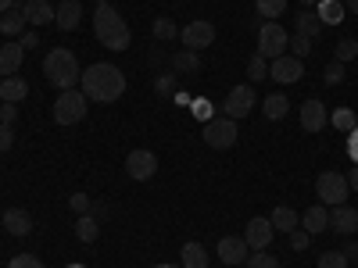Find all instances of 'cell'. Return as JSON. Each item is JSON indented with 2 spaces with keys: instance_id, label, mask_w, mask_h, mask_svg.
<instances>
[{
  "instance_id": "obj_1",
  "label": "cell",
  "mask_w": 358,
  "mask_h": 268,
  "mask_svg": "<svg viewBox=\"0 0 358 268\" xmlns=\"http://www.w3.org/2000/svg\"><path fill=\"white\" fill-rule=\"evenodd\" d=\"M79 89H83V97L94 100V104H115L126 94V75H122V68H115L108 61H97V65L83 68Z\"/></svg>"
},
{
  "instance_id": "obj_2",
  "label": "cell",
  "mask_w": 358,
  "mask_h": 268,
  "mask_svg": "<svg viewBox=\"0 0 358 268\" xmlns=\"http://www.w3.org/2000/svg\"><path fill=\"white\" fill-rule=\"evenodd\" d=\"M94 36H97L108 50H126V47L133 43V33H129L126 18L118 15L111 4H97V8H94Z\"/></svg>"
},
{
  "instance_id": "obj_3",
  "label": "cell",
  "mask_w": 358,
  "mask_h": 268,
  "mask_svg": "<svg viewBox=\"0 0 358 268\" xmlns=\"http://www.w3.org/2000/svg\"><path fill=\"white\" fill-rule=\"evenodd\" d=\"M43 75H47L50 86H57V89L65 94V89H76V86H79L83 68H79V61H76L72 50L57 47V50H50V54L43 57Z\"/></svg>"
},
{
  "instance_id": "obj_4",
  "label": "cell",
  "mask_w": 358,
  "mask_h": 268,
  "mask_svg": "<svg viewBox=\"0 0 358 268\" xmlns=\"http://www.w3.org/2000/svg\"><path fill=\"white\" fill-rule=\"evenodd\" d=\"M86 97H83V89H65V94H57L54 100V122L57 126H76L86 118Z\"/></svg>"
},
{
  "instance_id": "obj_5",
  "label": "cell",
  "mask_w": 358,
  "mask_h": 268,
  "mask_svg": "<svg viewBox=\"0 0 358 268\" xmlns=\"http://www.w3.org/2000/svg\"><path fill=\"white\" fill-rule=\"evenodd\" d=\"M315 193H319L322 207L348 204V193H351V186H348V175H341V172H322V175L315 179Z\"/></svg>"
},
{
  "instance_id": "obj_6",
  "label": "cell",
  "mask_w": 358,
  "mask_h": 268,
  "mask_svg": "<svg viewBox=\"0 0 358 268\" xmlns=\"http://www.w3.org/2000/svg\"><path fill=\"white\" fill-rule=\"evenodd\" d=\"M287 43H290V33L280 25V22H265L262 29H258V54L262 57H280V54H287Z\"/></svg>"
},
{
  "instance_id": "obj_7",
  "label": "cell",
  "mask_w": 358,
  "mask_h": 268,
  "mask_svg": "<svg viewBox=\"0 0 358 268\" xmlns=\"http://www.w3.org/2000/svg\"><path fill=\"white\" fill-rule=\"evenodd\" d=\"M236 136H241V133H236V122L226 118V114L212 118V122L204 126V143L212 147V151H229V147L236 143Z\"/></svg>"
},
{
  "instance_id": "obj_8",
  "label": "cell",
  "mask_w": 358,
  "mask_h": 268,
  "mask_svg": "<svg viewBox=\"0 0 358 268\" xmlns=\"http://www.w3.org/2000/svg\"><path fill=\"white\" fill-rule=\"evenodd\" d=\"M222 111H226V118H233V122L248 118L255 111V86L251 82L248 86H233L226 94V100H222Z\"/></svg>"
},
{
  "instance_id": "obj_9",
  "label": "cell",
  "mask_w": 358,
  "mask_h": 268,
  "mask_svg": "<svg viewBox=\"0 0 358 268\" xmlns=\"http://www.w3.org/2000/svg\"><path fill=\"white\" fill-rule=\"evenodd\" d=\"M268 79H276L283 86L301 82L305 79V61H301V57H294V54H280V57L268 61Z\"/></svg>"
},
{
  "instance_id": "obj_10",
  "label": "cell",
  "mask_w": 358,
  "mask_h": 268,
  "mask_svg": "<svg viewBox=\"0 0 358 268\" xmlns=\"http://www.w3.org/2000/svg\"><path fill=\"white\" fill-rule=\"evenodd\" d=\"M179 43H183L187 50H208L215 43V25L212 22H204V18H197V22H190V25H183V33H179Z\"/></svg>"
},
{
  "instance_id": "obj_11",
  "label": "cell",
  "mask_w": 358,
  "mask_h": 268,
  "mask_svg": "<svg viewBox=\"0 0 358 268\" xmlns=\"http://www.w3.org/2000/svg\"><path fill=\"white\" fill-rule=\"evenodd\" d=\"M158 172V158L151 154V151H143V147H140V151H133L129 158H126V175L129 179H136V183H143V179H151Z\"/></svg>"
},
{
  "instance_id": "obj_12",
  "label": "cell",
  "mask_w": 358,
  "mask_h": 268,
  "mask_svg": "<svg viewBox=\"0 0 358 268\" xmlns=\"http://www.w3.org/2000/svg\"><path fill=\"white\" fill-rule=\"evenodd\" d=\"M273 236H276L273 222H268L265 215H258V218H251V222H248L244 240H248V247H251V251H268V244H273Z\"/></svg>"
},
{
  "instance_id": "obj_13",
  "label": "cell",
  "mask_w": 358,
  "mask_h": 268,
  "mask_svg": "<svg viewBox=\"0 0 358 268\" xmlns=\"http://www.w3.org/2000/svg\"><path fill=\"white\" fill-rule=\"evenodd\" d=\"M215 251H219V258H222L229 268L244 265V261L251 258V247H248V240H244V236H222Z\"/></svg>"
},
{
  "instance_id": "obj_14",
  "label": "cell",
  "mask_w": 358,
  "mask_h": 268,
  "mask_svg": "<svg viewBox=\"0 0 358 268\" xmlns=\"http://www.w3.org/2000/svg\"><path fill=\"white\" fill-rule=\"evenodd\" d=\"M79 22H83V4L79 0H62L57 11H54V25L62 29V33H76Z\"/></svg>"
},
{
  "instance_id": "obj_15",
  "label": "cell",
  "mask_w": 358,
  "mask_h": 268,
  "mask_svg": "<svg viewBox=\"0 0 358 268\" xmlns=\"http://www.w3.org/2000/svg\"><path fill=\"white\" fill-rule=\"evenodd\" d=\"M326 122H330V114H326L322 100H305L301 104V129L305 133H322Z\"/></svg>"
},
{
  "instance_id": "obj_16",
  "label": "cell",
  "mask_w": 358,
  "mask_h": 268,
  "mask_svg": "<svg viewBox=\"0 0 358 268\" xmlns=\"http://www.w3.org/2000/svg\"><path fill=\"white\" fill-rule=\"evenodd\" d=\"M330 229L341 232V236H351L358 229V211H355V207H348V204L330 207Z\"/></svg>"
},
{
  "instance_id": "obj_17",
  "label": "cell",
  "mask_w": 358,
  "mask_h": 268,
  "mask_svg": "<svg viewBox=\"0 0 358 268\" xmlns=\"http://www.w3.org/2000/svg\"><path fill=\"white\" fill-rule=\"evenodd\" d=\"M4 229L11 236H29L33 232V215H29L25 207H8L4 211Z\"/></svg>"
},
{
  "instance_id": "obj_18",
  "label": "cell",
  "mask_w": 358,
  "mask_h": 268,
  "mask_svg": "<svg viewBox=\"0 0 358 268\" xmlns=\"http://www.w3.org/2000/svg\"><path fill=\"white\" fill-rule=\"evenodd\" d=\"M54 11L57 8H50L47 0H29V4H22V15H25V22L29 25H47V22H54Z\"/></svg>"
},
{
  "instance_id": "obj_19",
  "label": "cell",
  "mask_w": 358,
  "mask_h": 268,
  "mask_svg": "<svg viewBox=\"0 0 358 268\" xmlns=\"http://www.w3.org/2000/svg\"><path fill=\"white\" fill-rule=\"evenodd\" d=\"M29 97V82L18 79V75H8V79H0V100L4 104H18Z\"/></svg>"
},
{
  "instance_id": "obj_20",
  "label": "cell",
  "mask_w": 358,
  "mask_h": 268,
  "mask_svg": "<svg viewBox=\"0 0 358 268\" xmlns=\"http://www.w3.org/2000/svg\"><path fill=\"white\" fill-rule=\"evenodd\" d=\"M22 57H25V50H22V43H4L0 47V75H15L18 68H22Z\"/></svg>"
},
{
  "instance_id": "obj_21",
  "label": "cell",
  "mask_w": 358,
  "mask_h": 268,
  "mask_svg": "<svg viewBox=\"0 0 358 268\" xmlns=\"http://www.w3.org/2000/svg\"><path fill=\"white\" fill-rule=\"evenodd\" d=\"M268 222H273V229H276V232H294L297 225H301V215H297L294 207L280 204V207H273V215H268Z\"/></svg>"
},
{
  "instance_id": "obj_22",
  "label": "cell",
  "mask_w": 358,
  "mask_h": 268,
  "mask_svg": "<svg viewBox=\"0 0 358 268\" xmlns=\"http://www.w3.org/2000/svg\"><path fill=\"white\" fill-rule=\"evenodd\" d=\"M301 229H305V232H312V236H315V232H322V229H330V211H326L322 204H312L308 211L301 215Z\"/></svg>"
},
{
  "instance_id": "obj_23",
  "label": "cell",
  "mask_w": 358,
  "mask_h": 268,
  "mask_svg": "<svg viewBox=\"0 0 358 268\" xmlns=\"http://www.w3.org/2000/svg\"><path fill=\"white\" fill-rule=\"evenodd\" d=\"M315 15H319L322 25H341L344 15H348V8H344V0H319V4H315Z\"/></svg>"
},
{
  "instance_id": "obj_24",
  "label": "cell",
  "mask_w": 358,
  "mask_h": 268,
  "mask_svg": "<svg viewBox=\"0 0 358 268\" xmlns=\"http://www.w3.org/2000/svg\"><path fill=\"white\" fill-rule=\"evenodd\" d=\"M179 265L183 268H208V251L197 244V240H190V244H183V251H179Z\"/></svg>"
},
{
  "instance_id": "obj_25",
  "label": "cell",
  "mask_w": 358,
  "mask_h": 268,
  "mask_svg": "<svg viewBox=\"0 0 358 268\" xmlns=\"http://www.w3.org/2000/svg\"><path fill=\"white\" fill-rule=\"evenodd\" d=\"M294 33H301V36L315 40V36L322 33V22H319V15H312V11H301V15L294 18Z\"/></svg>"
},
{
  "instance_id": "obj_26",
  "label": "cell",
  "mask_w": 358,
  "mask_h": 268,
  "mask_svg": "<svg viewBox=\"0 0 358 268\" xmlns=\"http://www.w3.org/2000/svg\"><path fill=\"white\" fill-rule=\"evenodd\" d=\"M25 15H22V8L18 11H4V15H0V33H4V36H22L25 33Z\"/></svg>"
},
{
  "instance_id": "obj_27",
  "label": "cell",
  "mask_w": 358,
  "mask_h": 268,
  "mask_svg": "<svg viewBox=\"0 0 358 268\" xmlns=\"http://www.w3.org/2000/svg\"><path fill=\"white\" fill-rule=\"evenodd\" d=\"M76 236H79L83 244H94L97 236H101V222H97L94 215H79V218H76Z\"/></svg>"
},
{
  "instance_id": "obj_28",
  "label": "cell",
  "mask_w": 358,
  "mask_h": 268,
  "mask_svg": "<svg viewBox=\"0 0 358 268\" xmlns=\"http://www.w3.org/2000/svg\"><path fill=\"white\" fill-rule=\"evenodd\" d=\"M265 118L268 122H280V118H287V111H290V100L283 97V94H273V97H265Z\"/></svg>"
},
{
  "instance_id": "obj_29",
  "label": "cell",
  "mask_w": 358,
  "mask_h": 268,
  "mask_svg": "<svg viewBox=\"0 0 358 268\" xmlns=\"http://www.w3.org/2000/svg\"><path fill=\"white\" fill-rule=\"evenodd\" d=\"M172 68H176V72H187V75L201 72V54H197V50H179V54L172 57Z\"/></svg>"
},
{
  "instance_id": "obj_30",
  "label": "cell",
  "mask_w": 358,
  "mask_h": 268,
  "mask_svg": "<svg viewBox=\"0 0 358 268\" xmlns=\"http://www.w3.org/2000/svg\"><path fill=\"white\" fill-rule=\"evenodd\" d=\"M330 126L341 129V133H351V129L358 126V114H355L351 107H337V111L330 114Z\"/></svg>"
},
{
  "instance_id": "obj_31",
  "label": "cell",
  "mask_w": 358,
  "mask_h": 268,
  "mask_svg": "<svg viewBox=\"0 0 358 268\" xmlns=\"http://www.w3.org/2000/svg\"><path fill=\"white\" fill-rule=\"evenodd\" d=\"M255 8H258V15L265 22H273V18H280L287 11V0H255Z\"/></svg>"
},
{
  "instance_id": "obj_32",
  "label": "cell",
  "mask_w": 358,
  "mask_h": 268,
  "mask_svg": "<svg viewBox=\"0 0 358 268\" xmlns=\"http://www.w3.org/2000/svg\"><path fill=\"white\" fill-rule=\"evenodd\" d=\"M248 79L251 82H265L268 79V57H262V54L251 57V61H248Z\"/></svg>"
},
{
  "instance_id": "obj_33",
  "label": "cell",
  "mask_w": 358,
  "mask_h": 268,
  "mask_svg": "<svg viewBox=\"0 0 358 268\" xmlns=\"http://www.w3.org/2000/svg\"><path fill=\"white\" fill-rule=\"evenodd\" d=\"M155 40H176L179 36V29H176V22L172 18H155Z\"/></svg>"
},
{
  "instance_id": "obj_34",
  "label": "cell",
  "mask_w": 358,
  "mask_h": 268,
  "mask_svg": "<svg viewBox=\"0 0 358 268\" xmlns=\"http://www.w3.org/2000/svg\"><path fill=\"white\" fill-rule=\"evenodd\" d=\"M355 57H358V40H341V43H337V57H334V61L348 65V61H355Z\"/></svg>"
},
{
  "instance_id": "obj_35",
  "label": "cell",
  "mask_w": 358,
  "mask_h": 268,
  "mask_svg": "<svg viewBox=\"0 0 358 268\" xmlns=\"http://www.w3.org/2000/svg\"><path fill=\"white\" fill-rule=\"evenodd\" d=\"M190 111H194V118H201V122H212L215 104H212V100H204V97H194V100H190Z\"/></svg>"
},
{
  "instance_id": "obj_36",
  "label": "cell",
  "mask_w": 358,
  "mask_h": 268,
  "mask_svg": "<svg viewBox=\"0 0 358 268\" xmlns=\"http://www.w3.org/2000/svg\"><path fill=\"white\" fill-rule=\"evenodd\" d=\"M319 268H348V254L344 251H326L319 258Z\"/></svg>"
},
{
  "instance_id": "obj_37",
  "label": "cell",
  "mask_w": 358,
  "mask_h": 268,
  "mask_svg": "<svg viewBox=\"0 0 358 268\" xmlns=\"http://www.w3.org/2000/svg\"><path fill=\"white\" fill-rule=\"evenodd\" d=\"M244 265H248V268H280V261H276L273 254H265V251H255Z\"/></svg>"
},
{
  "instance_id": "obj_38",
  "label": "cell",
  "mask_w": 358,
  "mask_h": 268,
  "mask_svg": "<svg viewBox=\"0 0 358 268\" xmlns=\"http://www.w3.org/2000/svg\"><path fill=\"white\" fill-rule=\"evenodd\" d=\"M322 82L326 86H341L344 82V65L341 61H330V65H326V72H322Z\"/></svg>"
},
{
  "instance_id": "obj_39",
  "label": "cell",
  "mask_w": 358,
  "mask_h": 268,
  "mask_svg": "<svg viewBox=\"0 0 358 268\" xmlns=\"http://www.w3.org/2000/svg\"><path fill=\"white\" fill-rule=\"evenodd\" d=\"M8 268H47L36 254H15L11 261H8Z\"/></svg>"
},
{
  "instance_id": "obj_40",
  "label": "cell",
  "mask_w": 358,
  "mask_h": 268,
  "mask_svg": "<svg viewBox=\"0 0 358 268\" xmlns=\"http://www.w3.org/2000/svg\"><path fill=\"white\" fill-rule=\"evenodd\" d=\"M287 47H294V57H301V61L312 54V40H308V36H301V33H294V40H290Z\"/></svg>"
},
{
  "instance_id": "obj_41",
  "label": "cell",
  "mask_w": 358,
  "mask_h": 268,
  "mask_svg": "<svg viewBox=\"0 0 358 268\" xmlns=\"http://www.w3.org/2000/svg\"><path fill=\"white\" fill-rule=\"evenodd\" d=\"M69 207L76 215H90V193H72L69 197Z\"/></svg>"
},
{
  "instance_id": "obj_42",
  "label": "cell",
  "mask_w": 358,
  "mask_h": 268,
  "mask_svg": "<svg viewBox=\"0 0 358 268\" xmlns=\"http://www.w3.org/2000/svg\"><path fill=\"white\" fill-rule=\"evenodd\" d=\"M172 86H176V75H172V72H162V75L155 79V89H158L162 97H169V94H172Z\"/></svg>"
},
{
  "instance_id": "obj_43",
  "label": "cell",
  "mask_w": 358,
  "mask_h": 268,
  "mask_svg": "<svg viewBox=\"0 0 358 268\" xmlns=\"http://www.w3.org/2000/svg\"><path fill=\"white\" fill-rule=\"evenodd\" d=\"M308 240H312V232H305L301 225H297V229L290 232V247H294V251H305V247H308Z\"/></svg>"
},
{
  "instance_id": "obj_44",
  "label": "cell",
  "mask_w": 358,
  "mask_h": 268,
  "mask_svg": "<svg viewBox=\"0 0 358 268\" xmlns=\"http://www.w3.org/2000/svg\"><path fill=\"white\" fill-rule=\"evenodd\" d=\"M15 147V133H11V126H0V154H8Z\"/></svg>"
},
{
  "instance_id": "obj_45",
  "label": "cell",
  "mask_w": 358,
  "mask_h": 268,
  "mask_svg": "<svg viewBox=\"0 0 358 268\" xmlns=\"http://www.w3.org/2000/svg\"><path fill=\"white\" fill-rule=\"evenodd\" d=\"M15 118H18V107H15V104L0 107V126H15Z\"/></svg>"
},
{
  "instance_id": "obj_46",
  "label": "cell",
  "mask_w": 358,
  "mask_h": 268,
  "mask_svg": "<svg viewBox=\"0 0 358 268\" xmlns=\"http://www.w3.org/2000/svg\"><path fill=\"white\" fill-rule=\"evenodd\" d=\"M18 43H22V50H33V47L40 43V33H36V29H29V33H22Z\"/></svg>"
},
{
  "instance_id": "obj_47",
  "label": "cell",
  "mask_w": 358,
  "mask_h": 268,
  "mask_svg": "<svg viewBox=\"0 0 358 268\" xmlns=\"http://www.w3.org/2000/svg\"><path fill=\"white\" fill-rule=\"evenodd\" d=\"M172 100H176V104H190L194 97H190V94H183V89H176V94H172Z\"/></svg>"
},
{
  "instance_id": "obj_48",
  "label": "cell",
  "mask_w": 358,
  "mask_h": 268,
  "mask_svg": "<svg viewBox=\"0 0 358 268\" xmlns=\"http://www.w3.org/2000/svg\"><path fill=\"white\" fill-rule=\"evenodd\" d=\"M348 186L358 193V165H355V168H351V175H348Z\"/></svg>"
},
{
  "instance_id": "obj_49",
  "label": "cell",
  "mask_w": 358,
  "mask_h": 268,
  "mask_svg": "<svg viewBox=\"0 0 358 268\" xmlns=\"http://www.w3.org/2000/svg\"><path fill=\"white\" fill-rule=\"evenodd\" d=\"M344 8H348L351 15H358V0H344Z\"/></svg>"
},
{
  "instance_id": "obj_50",
  "label": "cell",
  "mask_w": 358,
  "mask_h": 268,
  "mask_svg": "<svg viewBox=\"0 0 358 268\" xmlns=\"http://www.w3.org/2000/svg\"><path fill=\"white\" fill-rule=\"evenodd\" d=\"M11 4H15V0H0V15H4V11H11Z\"/></svg>"
},
{
  "instance_id": "obj_51",
  "label": "cell",
  "mask_w": 358,
  "mask_h": 268,
  "mask_svg": "<svg viewBox=\"0 0 358 268\" xmlns=\"http://www.w3.org/2000/svg\"><path fill=\"white\" fill-rule=\"evenodd\" d=\"M297 4H305V8H312V4H319V0H297Z\"/></svg>"
},
{
  "instance_id": "obj_52",
  "label": "cell",
  "mask_w": 358,
  "mask_h": 268,
  "mask_svg": "<svg viewBox=\"0 0 358 268\" xmlns=\"http://www.w3.org/2000/svg\"><path fill=\"white\" fill-rule=\"evenodd\" d=\"M155 268H183V265H155Z\"/></svg>"
},
{
  "instance_id": "obj_53",
  "label": "cell",
  "mask_w": 358,
  "mask_h": 268,
  "mask_svg": "<svg viewBox=\"0 0 358 268\" xmlns=\"http://www.w3.org/2000/svg\"><path fill=\"white\" fill-rule=\"evenodd\" d=\"M69 268H86V265H69Z\"/></svg>"
},
{
  "instance_id": "obj_54",
  "label": "cell",
  "mask_w": 358,
  "mask_h": 268,
  "mask_svg": "<svg viewBox=\"0 0 358 268\" xmlns=\"http://www.w3.org/2000/svg\"><path fill=\"white\" fill-rule=\"evenodd\" d=\"M97 4H111V0H97Z\"/></svg>"
},
{
  "instance_id": "obj_55",
  "label": "cell",
  "mask_w": 358,
  "mask_h": 268,
  "mask_svg": "<svg viewBox=\"0 0 358 268\" xmlns=\"http://www.w3.org/2000/svg\"><path fill=\"white\" fill-rule=\"evenodd\" d=\"M18 4H29V0H18Z\"/></svg>"
}]
</instances>
